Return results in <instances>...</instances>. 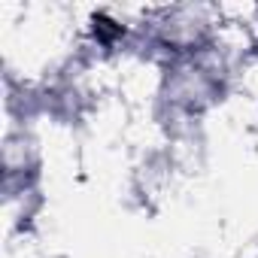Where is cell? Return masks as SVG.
I'll list each match as a JSON object with an SVG mask.
<instances>
[{
	"instance_id": "obj_1",
	"label": "cell",
	"mask_w": 258,
	"mask_h": 258,
	"mask_svg": "<svg viewBox=\"0 0 258 258\" xmlns=\"http://www.w3.org/2000/svg\"><path fill=\"white\" fill-rule=\"evenodd\" d=\"M94 34H97L103 43H112V40L121 34V25H115V22L106 19V16H97V19H94Z\"/></svg>"
}]
</instances>
